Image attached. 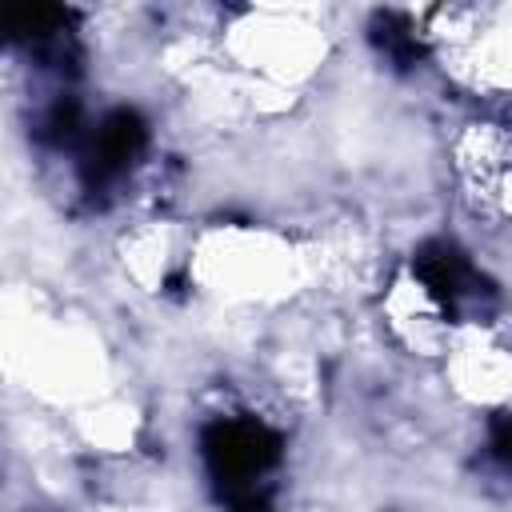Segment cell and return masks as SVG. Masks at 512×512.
I'll return each mask as SVG.
<instances>
[{"label": "cell", "instance_id": "6da1fadb", "mask_svg": "<svg viewBox=\"0 0 512 512\" xmlns=\"http://www.w3.org/2000/svg\"><path fill=\"white\" fill-rule=\"evenodd\" d=\"M204 460L212 468V476L224 488H244V484H260L256 476H264L276 460H280V436L260 424V420H216L204 428Z\"/></svg>", "mask_w": 512, "mask_h": 512}, {"label": "cell", "instance_id": "7a4b0ae2", "mask_svg": "<svg viewBox=\"0 0 512 512\" xmlns=\"http://www.w3.org/2000/svg\"><path fill=\"white\" fill-rule=\"evenodd\" d=\"M148 144V128L144 120L132 112V108H116L100 120L92 144H88V156H84V176L92 184H104L112 180L116 172H124Z\"/></svg>", "mask_w": 512, "mask_h": 512}, {"label": "cell", "instance_id": "3957f363", "mask_svg": "<svg viewBox=\"0 0 512 512\" xmlns=\"http://www.w3.org/2000/svg\"><path fill=\"white\" fill-rule=\"evenodd\" d=\"M416 276L440 304H452L460 292H468V284H476V272L468 268V260L444 244H428L416 252Z\"/></svg>", "mask_w": 512, "mask_h": 512}, {"label": "cell", "instance_id": "277c9868", "mask_svg": "<svg viewBox=\"0 0 512 512\" xmlns=\"http://www.w3.org/2000/svg\"><path fill=\"white\" fill-rule=\"evenodd\" d=\"M68 12L52 8V4H24V8H8L4 24L12 32V40H28V44H44L52 36H60Z\"/></svg>", "mask_w": 512, "mask_h": 512}, {"label": "cell", "instance_id": "5b68a950", "mask_svg": "<svg viewBox=\"0 0 512 512\" xmlns=\"http://www.w3.org/2000/svg\"><path fill=\"white\" fill-rule=\"evenodd\" d=\"M76 132H80V108H76V100H56L48 108V116H44V140L68 144V140H76Z\"/></svg>", "mask_w": 512, "mask_h": 512}, {"label": "cell", "instance_id": "8992f818", "mask_svg": "<svg viewBox=\"0 0 512 512\" xmlns=\"http://www.w3.org/2000/svg\"><path fill=\"white\" fill-rule=\"evenodd\" d=\"M376 40H380V44H384V48H388L396 60H404V64L420 56V44L412 40V32H408L404 24H396L392 16H384V20L376 24Z\"/></svg>", "mask_w": 512, "mask_h": 512}, {"label": "cell", "instance_id": "52a82bcc", "mask_svg": "<svg viewBox=\"0 0 512 512\" xmlns=\"http://www.w3.org/2000/svg\"><path fill=\"white\" fill-rule=\"evenodd\" d=\"M492 444H496V456H500L504 464H512V416L496 420V428H492Z\"/></svg>", "mask_w": 512, "mask_h": 512}]
</instances>
